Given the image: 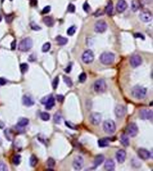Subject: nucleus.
I'll list each match as a JSON object with an SVG mask.
<instances>
[{
	"label": "nucleus",
	"instance_id": "de8ad7c7",
	"mask_svg": "<svg viewBox=\"0 0 153 171\" xmlns=\"http://www.w3.org/2000/svg\"><path fill=\"white\" fill-rule=\"evenodd\" d=\"M134 37L135 38H140L143 40L145 39V36L140 33H137L135 34Z\"/></svg>",
	"mask_w": 153,
	"mask_h": 171
},
{
	"label": "nucleus",
	"instance_id": "79ce46f5",
	"mask_svg": "<svg viewBox=\"0 0 153 171\" xmlns=\"http://www.w3.org/2000/svg\"><path fill=\"white\" fill-rule=\"evenodd\" d=\"M59 77L58 76L56 77L54 79V80H53V82H52V87H53V88L54 90H56L57 88V87H58V85L59 83Z\"/></svg>",
	"mask_w": 153,
	"mask_h": 171
},
{
	"label": "nucleus",
	"instance_id": "6e6552de",
	"mask_svg": "<svg viewBox=\"0 0 153 171\" xmlns=\"http://www.w3.org/2000/svg\"><path fill=\"white\" fill-rule=\"evenodd\" d=\"M107 28V24L103 20L98 21L95 24V31L96 33H103L106 30Z\"/></svg>",
	"mask_w": 153,
	"mask_h": 171
},
{
	"label": "nucleus",
	"instance_id": "a211bd4d",
	"mask_svg": "<svg viewBox=\"0 0 153 171\" xmlns=\"http://www.w3.org/2000/svg\"><path fill=\"white\" fill-rule=\"evenodd\" d=\"M128 4L125 0H118L117 4V11L119 13H123L126 9Z\"/></svg>",
	"mask_w": 153,
	"mask_h": 171
},
{
	"label": "nucleus",
	"instance_id": "b1692460",
	"mask_svg": "<svg viewBox=\"0 0 153 171\" xmlns=\"http://www.w3.org/2000/svg\"><path fill=\"white\" fill-rule=\"evenodd\" d=\"M98 144L101 148H104L109 146V140L107 138H101L98 141Z\"/></svg>",
	"mask_w": 153,
	"mask_h": 171
},
{
	"label": "nucleus",
	"instance_id": "c03bdc74",
	"mask_svg": "<svg viewBox=\"0 0 153 171\" xmlns=\"http://www.w3.org/2000/svg\"><path fill=\"white\" fill-rule=\"evenodd\" d=\"M67 10L70 13H74L75 10V7L72 4H70L69 5H68Z\"/></svg>",
	"mask_w": 153,
	"mask_h": 171
},
{
	"label": "nucleus",
	"instance_id": "f03ea898",
	"mask_svg": "<svg viewBox=\"0 0 153 171\" xmlns=\"http://www.w3.org/2000/svg\"><path fill=\"white\" fill-rule=\"evenodd\" d=\"M115 56L112 52H104L100 57L101 63L104 65H110L114 63Z\"/></svg>",
	"mask_w": 153,
	"mask_h": 171
},
{
	"label": "nucleus",
	"instance_id": "39448f33",
	"mask_svg": "<svg viewBox=\"0 0 153 171\" xmlns=\"http://www.w3.org/2000/svg\"><path fill=\"white\" fill-rule=\"evenodd\" d=\"M106 84L105 81L103 79H100L96 80L94 84V90L97 93H104L106 90Z\"/></svg>",
	"mask_w": 153,
	"mask_h": 171
},
{
	"label": "nucleus",
	"instance_id": "13d9d810",
	"mask_svg": "<svg viewBox=\"0 0 153 171\" xmlns=\"http://www.w3.org/2000/svg\"><path fill=\"white\" fill-rule=\"evenodd\" d=\"M31 1H36V0H31Z\"/></svg>",
	"mask_w": 153,
	"mask_h": 171
},
{
	"label": "nucleus",
	"instance_id": "aec40b11",
	"mask_svg": "<svg viewBox=\"0 0 153 171\" xmlns=\"http://www.w3.org/2000/svg\"><path fill=\"white\" fill-rule=\"evenodd\" d=\"M104 160V157L103 155H98L95 157L94 160V165H93V169H95L98 166L101 165Z\"/></svg>",
	"mask_w": 153,
	"mask_h": 171
},
{
	"label": "nucleus",
	"instance_id": "e433bc0d",
	"mask_svg": "<svg viewBox=\"0 0 153 171\" xmlns=\"http://www.w3.org/2000/svg\"><path fill=\"white\" fill-rule=\"evenodd\" d=\"M76 30V28L75 26H71L68 28L67 31V33L69 36H72L75 33Z\"/></svg>",
	"mask_w": 153,
	"mask_h": 171
},
{
	"label": "nucleus",
	"instance_id": "f3484780",
	"mask_svg": "<svg viewBox=\"0 0 153 171\" xmlns=\"http://www.w3.org/2000/svg\"><path fill=\"white\" fill-rule=\"evenodd\" d=\"M115 157L118 162L120 164L124 163L126 158V152L123 150H120L116 153Z\"/></svg>",
	"mask_w": 153,
	"mask_h": 171
},
{
	"label": "nucleus",
	"instance_id": "bb28decb",
	"mask_svg": "<svg viewBox=\"0 0 153 171\" xmlns=\"http://www.w3.org/2000/svg\"><path fill=\"white\" fill-rule=\"evenodd\" d=\"M4 133H5V137L7 138V140L10 141H11L13 140L14 138V134L10 129H7L5 130L4 131Z\"/></svg>",
	"mask_w": 153,
	"mask_h": 171
},
{
	"label": "nucleus",
	"instance_id": "1a4fd4ad",
	"mask_svg": "<svg viewBox=\"0 0 153 171\" xmlns=\"http://www.w3.org/2000/svg\"><path fill=\"white\" fill-rule=\"evenodd\" d=\"M84 165V158L81 155H76L74 158L73 162V167L76 170L82 169Z\"/></svg>",
	"mask_w": 153,
	"mask_h": 171
},
{
	"label": "nucleus",
	"instance_id": "ddd939ff",
	"mask_svg": "<svg viewBox=\"0 0 153 171\" xmlns=\"http://www.w3.org/2000/svg\"><path fill=\"white\" fill-rule=\"evenodd\" d=\"M140 20L144 22H149L151 21L153 16L151 12L148 10H144L140 14Z\"/></svg>",
	"mask_w": 153,
	"mask_h": 171
},
{
	"label": "nucleus",
	"instance_id": "6e6d98bb",
	"mask_svg": "<svg viewBox=\"0 0 153 171\" xmlns=\"http://www.w3.org/2000/svg\"><path fill=\"white\" fill-rule=\"evenodd\" d=\"M2 143H3V141H2V138H0V146L2 145Z\"/></svg>",
	"mask_w": 153,
	"mask_h": 171
},
{
	"label": "nucleus",
	"instance_id": "2eb2a0df",
	"mask_svg": "<svg viewBox=\"0 0 153 171\" xmlns=\"http://www.w3.org/2000/svg\"><path fill=\"white\" fill-rule=\"evenodd\" d=\"M115 115L118 118H123L126 113V107L124 105L118 104L115 107Z\"/></svg>",
	"mask_w": 153,
	"mask_h": 171
},
{
	"label": "nucleus",
	"instance_id": "dca6fc26",
	"mask_svg": "<svg viewBox=\"0 0 153 171\" xmlns=\"http://www.w3.org/2000/svg\"><path fill=\"white\" fill-rule=\"evenodd\" d=\"M137 155L140 158L144 160H148V158H150V155H151L149 151L144 148H140L138 150Z\"/></svg>",
	"mask_w": 153,
	"mask_h": 171
},
{
	"label": "nucleus",
	"instance_id": "f704fd0d",
	"mask_svg": "<svg viewBox=\"0 0 153 171\" xmlns=\"http://www.w3.org/2000/svg\"><path fill=\"white\" fill-rule=\"evenodd\" d=\"M21 157L19 155H16L13 157V163L15 165H18L20 163Z\"/></svg>",
	"mask_w": 153,
	"mask_h": 171
},
{
	"label": "nucleus",
	"instance_id": "9d476101",
	"mask_svg": "<svg viewBox=\"0 0 153 171\" xmlns=\"http://www.w3.org/2000/svg\"><path fill=\"white\" fill-rule=\"evenodd\" d=\"M139 115L142 119H151L153 118V110L149 109H143L140 110Z\"/></svg>",
	"mask_w": 153,
	"mask_h": 171
},
{
	"label": "nucleus",
	"instance_id": "423d86ee",
	"mask_svg": "<svg viewBox=\"0 0 153 171\" xmlns=\"http://www.w3.org/2000/svg\"><path fill=\"white\" fill-rule=\"evenodd\" d=\"M95 59V55L92 51L87 50L84 52L82 56V61L85 64H89L93 62Z\"/></svg>",
	"mask_w": 153,
	"mask_h": 171
},
{
	"label": "nucleus",
	"instance_id": "f257e3e1",
	"mask_svg": "<svg viewBox=\"0 0 153 171\" xmlns=\"http://www.w3.org/2000/svg\"><path fill=\"white\" fill-rule=\"evenodd\" d=\"M131 93L133 97L136 99H142L146 95L147 90L142 86L136 85L132 88Z\"/></svg>",
	"mask_w": 153,
	"mask_h": 171
},
{
	"label": "nucleus",
	"instance_id": "c85d7f7f",
	"mask_svg": "<svg viewBox=\"0 0 153 171\" xmlns=\"http://www.w3.org/2000/svg\"><path fill=\"white\" fill-rule=\"evenodd\" d=\"M28 124V119H27L26 118H22L20 119L19 121L18 122V125L21 127H23L26 126Z\"/></svg>",
	"mask_w": 153,
	"mask_h": 171
},
{
	"label": "nucleus",
	"instance_id": "8fccbe9b",
	"mask_svg": "<svg viewBox=\"0 0 153 171\" xmlns=\"http://www.w3.org/2000/svg\"><path fill=\"white\" fill-rule=\"evenodd\" d=\"M65 124L67 125L68 127L71 128V129H75V126L74 124H72V123H70V122H68V121H66L65 122Z\"/></svg>",
	"mask_w": 153,
	"mask_h": 171
},
{
	"label": "nucleus",
	"instance_id": "603ef678",
	"mask_svg": "<svg viewBox=\"0 0 153 171\" xmlns=\"http://www.w3.org/2000/svg\"><path fill=\"white\" fill-rule=\"evenodd\" d=\"M16 41L14 40V41H13L12 43H11V49L12 50H15V48H16Z\"/></svg>",
	"mask_w": 153,
	"mask_h": 171
},
{
	"label": "nucleus",
	"instance_id": "37998d69",
	"mask_svg": "<svg viewBox=\"0 0 153 171\" xmlns=\"http://www.w3.org/2000/svg\"><path fill=\"white\" fill-rule=\"evenodd\" d=\"M8 171L7 165L3 162L0 161V171Z\"/></svg>",
	"mask_w": 153,
	"mask_h": 171
},
{
	"label": "nucleus",
	"instance_id": "0eeeda50",
	"mask_svg": "<svg viewBox=\"0 0 153 171\" xmlns=\"http://www.w3.org/2000/svg\"><path fill=\"white\" fill-rule=\"evenodd\" d=\"M126 131L130 137H135L137 135L139 130L137 125L135 123H131L126 127Z\"/></svg>",
	"mask_w": 153,
	"mask_h": 171
},
{
	"label": "nucleus",
	"instance_id": "7c9ffc66",
	"mask_svg": "<svg viewBox=\"0 0 153 171\" xmlns=\"http://www.w3.org/2000/svg\"><path fill=\"white\" fill-rule=\"evenodd\" d=\"M38 158L35 155H32L30 159V164L31 166L34 167L38 163Z\"/></svg>",
	"mask_w": 153,
	"mask_h": 171
},
{
	"label": "nucleus",
	"instance_id": "5fc2aeb1",
	"mask_svg": "<svg viewBox=\"0 0 153 171\" xmlns=\"http://www.w3.org/2000/svg\"><path fill=\"white\" fill-rule=\"evenodd\" d=\"M5 126V124L2 121H0V129H3Z\"/></svg>",
	"mask_w": 153,
	"mask_h": 171
},
{
	"label": "nucleus",
	"instance_id": "49530a36",
	"mask_svg": "<svg viewBox=\"0 0 153 171\" xmlns=\"http://www.w3.org/2000/svg\"><path fill=\"white\" fill-rule=\"evenodd\" d=\"M51 7L49 6H46L44 8V9H43L42 11V13L43 14H47V13H49V12L50 11Z\"/></svg>",
	"mask_w": 153,
	"mask_h": 171
},
{
	"label": "nucleus",
	"instance_id": "a18cd8bd",
	"mask_svg": "<svg viewBox=\"0 0 153 171\" xmlns=\"http://www.w3.org/2000/svg\"><path fill=\"white\" fill-rule=\"evenodd\" d=\"M83 8H84V11H85L86 12H89V11H90V6L87 2H85V3L83 5Z\"/></svg>",
	"mask_w": 153,
	"mask_h": 171
},
{
	"label": "nucleus",
	"instance_id": "473e14b6",
	"mask_svg": "<svg viewBox=\"0 0 153 171\" xmlns=\"http://www.w3.org/2000/svg\"><path fill=\"white\" fill-rule=\"evenodd\" d=\"M40 117H41V119L44 121H49L50 118V115L47 113H46V112L42 113L40 114Z\"/></svg>",
	"mask_w": 153,
	"mask_h": 171
},
{
	"label": "nucleus",
	"instance_id": "5701e85b",
	"mask_svg": "<svg viewBox=\"0 0 153 171\" xmlns=\"http://www.w3.org/2000/svg\"><path fill=\"white\" fill-rule=\"evenodd\" d=\"M114 6H113V3L111 0H109L107 3V6L106 8V13L109 16H111L113 13Z\"/></svg>",
	"mask_w": 153,
	"mask_h": 171
},
{
	"label": "nucleus",
	"instance_id": "4d7b16f0",
	"mask_svg": "<svg viewBox=\"0 0 153 171\" xmlns=\"http://www.w3.org/2000/svg\"><path fill=\"white\" fill-rule=\"evenodd\" d=\"M2 17H1V16H0V22H1V21H2Z\"/></svg>",
	"mask_w": 153,
	"mask_h": 171
},
{
	"label": "nucleus",
	"instance_id": "a19ab883",
	"mask_svg": "<svg viewBox=\"0 0 153 171\" xmlns=\"http://www.w3.org/2000/svg\"><path fill=\"white\" fill-rule=\"evenodd\" d=\"M13 19H14V15L13 14L8 15L5 17L6 21L8 23H11L13 21Z\"/></svg>",
	"mask_w": 153,
	"mask_h": 171
},
{
	"label": "nucleus",
	"instance_id": "7ed1b4c3",
	"mask_svg": "<svg viewBox=\"0 0 153 171\" xmlns=\"http://www.w3.org/2000/svg\"><path fill=\"white\" fill-rule=\"evenodd\" d=\"M33 46V41L30 38H26L21 41L19 44V50L27 52L31 49Z\"/></svg>",
	"mask_w": 153,
	"mask_h": 171
},
{
	"label": "nucleus",
	"instance_id": "9b49d317",
	"mask_svg": "<svg viewBox=\"0 0 153 171\" xmlns=\"http://www.w3.org/2000/svg\"><path fill=\"white\" fill-rule=\"evenodd\" d=\"M41 102L46 104L47 110H51L55 105V99L52 96H46L41 100Z\"/></svg>",
	"mask_w": 153,
	"mask_h": 171
},
{
	"label": "nucleus",
	"instance_id": "58836bf2",
	"mask_svg": "<svg viewBox=\"0 0 153 171\" xmlns=\"http://www.w3.org/2000/svg\"><path fill=\"white\" fill-rule=\"evenodd\" d=\"M50 43L49 42H47L43 45L42 50V51L43 52H47L50 50Z\"/></svg>",
	"mask_w": 153,
	"mask_h": 171
},
{
	"label": "nucleus",
	"instance_id": "6ab92c4d",
	"mask_svg": "<svg viewBox=\"0 0 153 171\" xmlns=\"http://www.w3.org/2000/svg\"><path fill=\"white\" fill-rule=\"evenodd\" d=\"M104 168L107 171H114L115 169V163L112 159H108L104 164Z\"/></svg>",
	"mask_w": 153,
	"mask_h": 171
},
{
	"label": "nucleus",
	"instance_id": "864d4df0",
	"mask_svg": "<svg viewBox=\"0 0 153 171\" xmlns=\"http://www.w3.org/2000/svg\"><path fill=\"white\" fill-rule=\"evenodd\" d=\"M71 70V65H69V66H68L66 69H65V72H67V73H69Z\"/></svg>",
	"mask_w": 153,
	"mask_h": 171
},
{
	"label": "nucleus",
	"instance_id": "2f4dec72",
	"mask_svg": "<svg viewBox=\"0 0 153 171\" xmlns=\"http://www.w3.org/2000/svg\"><path fill=\"white\" fill-rule=\"evenodd\" d=\"M63 81L68 87H72L73 85L72 81L70 77H67V76H63Z\"/></svg>",
	"mask_w": 153,
	"mask_h": 171
},
{
	"label": "nucleus",
	"instance_id": "ea45409f",
	"mask_svg": "<svg viewBox=\"0 0 153 171\" xmlns=\"http://www.w3.org/2000/svg\"><path fill=\"white\" fill-rule=\"evenodd\" d=\"M87 78L86 74L84 73V72H82L81 73L79 76V81L81 82V83H84L86 81Z\"/></svg>",
	"mask_w": 153,
	"mask_h": 171
},
{
	"label": "nucleus",
	"instance_id": "c9c22d12",
	"mask_svg": "<svg viewBox=\"0 0 153 171\" xmlns=\"http://www.w3.org/2000/svg\"><path fill=\"white\" fill-rule=\"evenodd\" d=\"M28 65L27 63H22L20 65L21 71L22 73L24 74L25 73L27 72L28 69Z\"/></svg>",
	"mask_w": 153,
	"mask_h": 171
},
{
	"label": "nucleus",
	"instance_id": "4be33fe9",
	"mask_svg": "<svg viewBox=\"0 0 153 171\" xmlns=\"http://www.w3.org/2000/svg\"><path fill=\"white\" fill-rule=\"evenodd\" d=\"M43 22L48 27H51L53 26L54 24V20L53 18L50 16H46L43 19Z\"/></svg>",
	"mask_w": 153,
	"mask_h": 171
},
{
	"label": "nucleus",
	"instance_id": "c756f323",
	"mask_svg": "<svg viewBox=\"0 0 153 171\" xmlns=\"http://www.w3.org/2000/svg\"><path fill=\"white\" fill-rule=\"evenodd\" d=\"M54 121L56 124H60L62 119V115L61 113L58 112L54 115L53 117Z\"/></svg>",
	"mask_w": 153,
	"mask_h": 171
},
{
	"label": "nucleus",
	"instance_id": "3c124183",
	"mask_svg": "<svg viewBox=\"0 0 153 171\" xmlns=\"http://www.w3.org/2000/svg\"><path fill=\"white\" fill-rule=\"evenodd\" d=\"M7 83L6 80L3 78H0V85H4Z\"/></svg>",
	"mask_w": 153,
	"mask_h": 171
},
{
	"label": "nucleus",
	"instance_id": "4c0bfd02",
	"mask_svg": "<svg viewBox=\"0 0 153 171\" xmlns=\"http://www.w3.org/2000/svg\"><path fill=\"white\" fill-rule=\"evenodd\" d=\"M30 27L32 30H35V31H39L41 30V28L35 22H32L30 24Z\"/></svg>",
	"mask_w": 153,
	"mask_h": 171
},
{
	"label": "nucleus",
	"instance_id": "20e7f679",
	"mask_svg": "<svg viewBox=\"0 0 153 171\" xmlns=\"http://www.w3.org/2000/svg\"><path fill=\"white\" fill-rule=\"evenodd\" d=\"M103 129L106 133L113 134L116 130L115 123L111 119L106 120L103 124Z\"/></svg>",
	"mask_w": 153,
	"mask_h": 171
},
{
	"label": "nucleus",
	"instance_id": "f8f14e48",
	"mask_svg": "<svg viewBox=\"0 0 153 171\" xmlns=\"http://www.w3.org/2000/svg\"><path fill=\"white\" fill-rule=\"evenodd\" d=\"M101 115L98 113H93L89 116V121L92 124L97 126L100 124L101 121Z\"/></svg>",
	"mask_w": 153,
	"mask_h": 171
},
{
	"label": "nucleus",
	"instance_id": "a878e982",
	"mask_svg": "<svg viewBox=\"0 0 153 171\" xmlns=\"http://www.w3.org/2000/svg\"><path fill=\"white\" fill-rule=\"evenodd\" d=\"M56 40L57 41L59 45H64L68 42V39L65 37H63L61 36H58L56 38Z\"/></svg>",
	"mask_w": 153,
	"mask_h": 171
},
{
	"label": "nucleus",
	"instance_id": "412c9836",
	"mask_svg": "<svg viewBox=\"0 0 153 171\" xmlns=\"http://www.w3.org/2000/svg\"><path fill=\"white\" fill-rule=\"evenodd\" d=\"M23 104L27 107H30L34 105L35 102L31 97L28 95H24L22 98Z\"/></svg>",
	"mask_w": 153,
	"mask_h": 171
},
{
	"label": "nucleus",
	"instance_id": "cd10ccee",
	"mask_svg": "<svg viewBox=\"0 0 153 171\" xmlns=\"http://www.w3.org/2000/svg\"><path fill=\"white\" fill-rule=\"evenodd\" d=\"M140 2L137 0H133L132 2V9L134 12H136L140 9Z\"/></svg>",
	"mask_w": 153,
	"mask_h": 171
},
{
	"label": "nucleus",
	"instance_id": "4468645a",
	"mask_svg": "<svg viewBox=\"0 0 153 171\" xmlns=\"http://www.w3.org/2000/svg\"><path fill=\"white\" fill-rule=\"evenodd\" d=\"M129 62L133 68L137 67L142 63V57L140 55L135 54L131 57Z\"/></svg>",
	"mask_w": 153,
	"mask_h": 171
},
{
	"label": "nucleus",
	"instance_id": "09e8293b",
	"mask_svg": "<svg viewBox=\"0 0 153 171\" xmlns=\"http://www.w3.org/2000/svg\"><path fill=\"white\" fill-rule=\"evenodd\" d=\"M57 99L59 102H62L64 99V97L61 94H59V95H57Z\"/></svg>",
	"mask_w": 153,
	"mask_h": 171
},
{
	"label": "nucleus",
	"instance_id": "72a5a7b5",
	"mask_svg": "<svg viewBox=\"0 0 153 171\" xmlns=\"http://www.w3.org/2000/svg\"><path fill=\"white\" fill-rule=\"evenodd\" d=\"M55 161L52 158H49L47 161V165L49 168H53L55 165Z\"/></svg>",
	"mask_w": 153,
	"mask_h": 171
},
{
	"label": "nucleus",
	"instance_id": "393cba45",
	"mask_svg": "<svg viewBox=\"0 0 153 171\" xmlns=\"http://www.w3.org/2000/svg\"><path fill=\"white\" fill-rule=\"evenodd\" d=\"M120 143L123 146L127 147L129 145V141L128 136L124 133L120 136Z\"/></svg>",
	"mask_w": 153,
	"mask_h": 171
}]
</instances>
